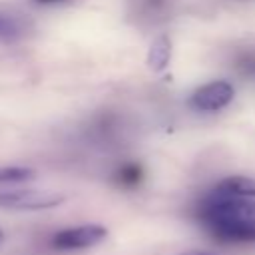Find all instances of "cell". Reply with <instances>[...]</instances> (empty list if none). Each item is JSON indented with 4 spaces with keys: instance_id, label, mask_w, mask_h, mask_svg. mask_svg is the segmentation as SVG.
<instances>
[{
    "instance_id": "cell-1",
    "label": "cell",
    "mask_w": 255,
    "mask_h": 255,
    "mask_svg": "<svg viewBox=\"0 0 255 255\" xmlns=\"http://www.w3.org/2000/svg\"><path fill=\"white\" fill-rule=\"evenodd\" d=\"M197 217L223 243H255V197L211 189L199 203Z\"/></svg>"
},
{
    "instance_id": "cell-2",
    "label": "cell",
    "mask_w": 255,
    "mask_h": 255,
    "mask_svg": "<svg viewBox=\"0 0 255 255\" xmlns=\"http://www.w3.org/2000/svg\"><path fill=\"white\" fill-rule=\"evenodd\" d=\"M66 197L58 191H44V189H14L0 193V207L2 209H18V211H38V209H52L64 203Z\"/></svg>"
},
{
    "instance_id": "cell-3",
    "label": "cell",
    "mask_w": 255,
    "mask_h": 255,
    "mask_svg": "<svg viewBox=\"0 0 255 255\" xmlns=\"http://www.w3.org/2000/svg\"><path fill=\"white\" fill-rule=\"evenodd\" d=\"M108 237V229L98 223H86V225H76V227H66L54 233L52 237V247L58 251H78V249H88L98 243H102Z\"/></svg>"
},
{
    "instance_id": "cell-4",
    "label": "cell",
    "mask_w": 255,
    "mask_h": 255,
    "mask_svg": "<svg viewBox=\"0 0 255 255\" xmlns=\"http://www.w3.org/2000/svg\"><path fill=\"white\" fill-rule=\"evenodd\" d=\"M233 94L235 90L229 82L215 80L197 88L189 98V106L199 112H217V110H223L233 100Z\"/></svg>"
},
{
    "instance_id": "cell-5",
    "label": "cell",
    "mask_w": 255,
    "mask_h": 255,
    "mask_svg": "<svg viewBox=\"0 0 255 255\" xmlns=\"http://www.w3.org/2000/svg\"><path fill=\"white\" fill-rule=\"evenodd\" d=\"M213 189L227 195H237V197H255V179L243 177V175H231L221 179Z\"/></svg>"
},
{
    "instance_id": "cell-6",
    "label": "cell",
    "mask_w": 255,
    "mask_h": 255,
    "mask_svg": "<svg viewBox=\"0 0 255 255\" xmlns=\"http://www.w3.org/2000/svg\"><path fill=\"white\" fill-rule=\"evenodd\" d=\"M171 58V42L167 36H159L153 40V44L149 46V54H147V66L153 72H161L165 70V66L169 64Z\"/></svg>"
},
{
    "instance_id": "cell-7",
    "label": "cell",
    "mask_w": 255,
    "mask_h": 255,
    "mask_svg": "<svg viewBox=\"0 0 255 255\" xmlns=\"http://www.w3.org/2000/svg\"><path fill=\"white\" fill-rule=\"evenodd\" d=\"M36 173L30 167H0V183H20L32 179Z\"/></svg>"
},
{
    "instance_id": "cell-8",
    "label": "cell",
    "mask_w": 255,
    "mask_h": 255,
    "mask_svg": "<svg viewBox=\"0 0 255 255\" xmlns=\"http://www.w3.org/2000/svg\"><path fill=\"white\" fill-rule=\"evenodd\" d=\"M141 177H143V171H141V167H139L137 163H128V165H124V167L116 173V179H118L122 185H128V187L137 185V183L141 181Z\"/></svg>"
},
{
    "instance_id": "cell-9",
    "label": "cell",
    "mask_w": 255,
    "mask_h": 255,
    "mask_svg": "<svg viewBox=\"0 0 255 255\" xmlns=\"http://www.w3.org/2000/svg\"><path fill=\"white\" fill-rule=\"evenodd\" d=\"M20 34H22V24L16 18L0 12V40H14Z\"/></svg>"
},
{
    "instance_id": "cell-10",
    "label": "cell",
    "mask_w": 255,
    "mask_h": 255,
    "mask_svg": "<svg viewBox=\"0 0 255 255\" xmlns=\"http://www.w3.org/2000/svg\"><path fill=\"white\" fill-rule=\"evenodd\" d=\"M239 68H241L245 74H255V58H253V56H247L245 60L239 62Z\"/></svg>"
},
{
    "instance_id": "cell-11",
    "label": "cell",
    "mask_w": 255,
    "mask_h": 255,
    "mask_svg": "<svg viewBox=\"0 0 255 255\" xmlns=\"http://www.w3.org/2000/svg\"><path fill=\"white\" fill-rule=\"evenodd\" d=\"M179 255H215V253H209V251H199V249H191V251H183Z\"/></svg>"
},
{
    "instance_id": "cell-12",
    "label": "cell",
    "mask_w": 255,
    "mask_h": 255,
    "mask_svg": "<svg viewBox=\"0 0 255 255\" xmlns=\"http://www.w3.org/2000/svg\"><path fill=\"white\" fill-rule=\"evenodd\" d=\"M38 4H58V2H66V0H36Z\"/></svg>"
},
{
    "instance_id": "cell-13",
    "label": "cell",
    "mask_w": 255,
    "mask_h": 255,
    "mask_svg": "<svg viewBox=\"0 0 255 255\" xmlns=\"http://www.w3.org/2000/svg\"><path fill=\"white\" fill-rule=\"evenodd\" d=\"M2 239H4V231L0 229V243H2Z\"/></svg>"
}]
</instances>
